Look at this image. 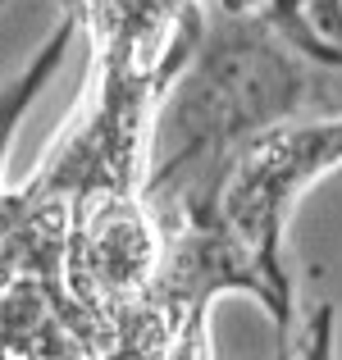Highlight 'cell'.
I'll use <instances>...</instances> for the list:
<instances>
[{
	"label": "cell",
	"mask_w": 342,
	"mask_h": 360,
	"mask_svg": "<svg viewBox=\"0 0 342 360\" xmlns=\"http://www.w3.org/2000/svg\"><path fill=\"white\" fill-rule=\"evenodd\" d=\"M342 165V123L260 137L201 219L160 242L156 301L183 333H205V310L224 292H251L279 324V360L292 342V278L283 269V229L315 178Z\"/></svg>",
	"instance_id": "obj_1"
},
{
	"label": "cell",
	"mask_w": 342,
	"mask_h": 360,
	"mask_svg": "<svg viewBox=\"0 0 342 360\" xmlns=\"http://www.w3.org/2000/svg\"><path fill=\"white\" fill-rule=\"evenodd\" d=\"M283 360H334V306H319L310 315L306 347L297 356H283Z\"/></svg>",
	"instance_id": "obj_2"
},
{
	"label": "cell",
	"mask_w": 342,
	"mask_h": 360,
	"mask_svg": "<svg viewBox=\"0 0 342 360\" xmlns=\"http://www.w3.org/2000/svg\"><path fill=\"white\" fill-rule=\"evenodd\" d=\"M42 78H46V64H42V69H37V73H32L27 82H23V87H14V91H9L5 101H0V160H5L9 132H14V123H18V115H23V105H27V96L37 91V82H42ZM0 196H5V192H0Z\"/></svg>",
	"instance_id": "obj_3"
},
{
	"label": "cell",
	"mask_w": 342,
	"mask_h": 360,
	"mask_svg": "<svg viewBox=\"0 0 342 360\" xmlns=\"http://www.w3.org/2000/svg\"><path fill=\"white\" fill-rule=\"evenodd\" d=\"M169 360H210V347H205V333H183L174 342Z\"/></svg>",
	"instance_id": "obj_4"
}]
</instances>
